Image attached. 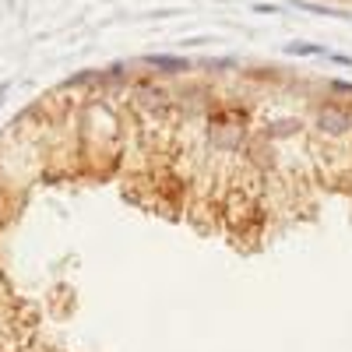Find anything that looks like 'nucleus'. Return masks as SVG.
<instances>
[{"instance_id": "obj_1", "label": "nucleus", "mask_w": 352, "mask_h": 352, "mask_svg": "<svg viewBox=\"0 0 352 352\" xmlns=\"http://www.w3.org/2000/svg\"><path fill=\"white\" fill-rule=\"evenodd\" d=\"M25 201H28V194H21V190H14L4 176H0V229H8L18 215H21V208H25Z\"/></svg>"}, {"instance_id": "obj_2", "label": "nucleus", "mask_w": 352, "mask_h": 352, "mask_svg": "<svg viewBox=\"0 0 352 352\" xmlns=\"http://www.w3.org/2000/svg\"><path fill=\"white\" fill-rule=\"evenodd\" d=\"M8 296H14V292H11V282H8L4 268H0V300H8Z\"/></svg>"}]
</instances>
